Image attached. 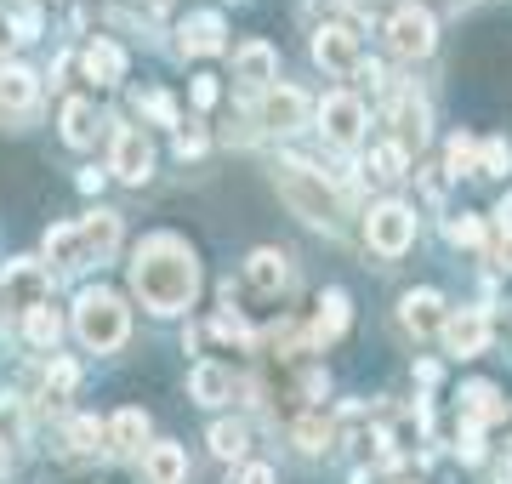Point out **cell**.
Masks as SVG:
<instances>
[{
    "mask_svg": "<svg viewBox=\"0 0 512 484\" xmlns=\"http://www.w3.org/2000/svg\"><path fill=\"white\" fill-rule=\"evenodd\" d=\"M143 473H148V484H183L188 479L183 445H148L143 450Z\"/></svg>",
    "mask_w": 512,
    "mask_h": 484,
    "instance_id": "44dd1931",
    "label": "cell"
},
{
    "mask_svg": "<svg viewBox=\"0 0 512 484\" xmlns=\"http://www.w3.org/2000/svg\"><path fill=\"white\" fill-rule=\"evenodd\" d=\"M137 109L154 114L160 126H177V109H171V97H165V92H143V103H137Z\"/></svg>",
    "mask_w": 512,
    "mask_h": 484,
    "instance_id": "d590c367",
    "label": "cell"
},
{
    "mask_svg": "<svg viewBox=\"0 0 512 484\" xmlns=\"http://www.w3.org/2000/svg\"><path fill=\"white\" fill-rule=\"evenodd\" d=\"M296 445L308 450V456L330 450V428H325V416H302V422H296Z\"/></svg>",
    "mask_w": 512,
    "mask_h": 484,
    "instance_id": "f546056e",
    "label": "cell"
},
{
    "mask_svg": "<svg viewBox=\"0 0 512 484\" xmlns=\"http://www.w3.org/2000/svg\"><path fill=\"white\" fill-rule=\"evenodd\" d=\"M365 240H370V251H382V257H404V251L416 245V211L399 205V200L376 205L365 217Z\"/></svg>",
    "mask_w": 512,
    "mask_h": 484,
    "instance_id": "277c9868",
    "label": "cell"
},
{
    "mask_svg": "<svg viewBox=\"0 0 512 484\" xmlns=\"http://www.w3.org/2000/svg\"><path fill=\"white\" fill-rule=\"evenodd\" d=\"M35 75L29 69H0V114H29L35 109Z\"/></svg>",
    "mask_w": 512,
    "mask_h": 484,
    "instance_id": "603a6c76",
    "label": "cell"
},
{
    "mask_svg": "<svg viewBox=\"0 0 512 484\" xmlns=\"http://www.w3.org/2000/svg\"><path fill=\"white\" fill-rule=\"evenodd\" d=\"M46 257H52L57 268H86V262H80V234H74V223L46 234Z\"/></svg>",
    "mask_w": 512,
    "mask_h": 484,
    "instance_id": "4316f807",
    "label": "cell"
},
{
    "mask_svg": "<svg viewBox=\"0 0 512 484\" xmlns=\"http://www.w3.org/2000/svg\"><path fill=\"white\" fill-rule=\"evenodd\" d=\"M370 166H376L382 183H399V177H404V149H399V143H382V149L370 154Z\"/></svg>",
    "mask_w": 512,
    "mask_h": 484,
    "instance_id": "1f68e13d",
    "label": "cell"
},
{
    "mask_svg": "<svg viewBox=\"0 0 512 484\" xmlns=\"http://www.w3.org/2000/svg\"><path fill=\"white\" fill-rule=\"evenodd\" d=\"M501 410L507 405H501V393H495L490 382H467V388H461V428H484Z\"/></svg>",
    "mask_w": 512,
    "mask_h": 484,
    "instance_id": "ffe728a7",
    "label": "cell"
},
{
    "mask_svg": "<svg viewBox=\"0 0 512 484\" xmlns=\"http://www.w3.org/2000/svg\"><path fill=\"white\" fill-rule=\"evenodd\" d=\"M148 171H154V149H148V137L137 126H120V131H114V177L143 183Z\"/></svg>",
    "mask_w": 512,
    "mask_h": 484,
    "instance_id": "4fadbf2b",
    "label": "cell"
},
{
    "mask_svg": "<svg viewBox=\"0 0 512 484\" xmlns=\"http://www.w3.org/2000/svg\"><path fill=\"white\" fill-rule=\"evenodd\" d=\"M433 40H439V23H433V12H421V6H399L387 18V46L399 57H427Z\"/></svg>",
    "mask_w": 512,
    "mask_h": 484,
    "instance_id": "52a82bcc",
    "label": "cell"
},
{
    "mask_svg": "<svg viewBox=\"0 0 512 484\" xmlns=\"http://www.w3.org/2000/svg\"><path fill=\"white\" fill-rule=\"evenodd\" d=\"M74 336H80L92 354H114L131 336L126 302L114 297V291H80V302H74Z\"/></svg>",
    "mask_w": 512,
    "mask_h": 484,
    "instance_id": "7a4b0ae2",
    "label": "cell"
},
{
    "mask_svg": "<svg viewBox=\"0 0 512 484\" xmlns=\"http://www.w3.org/2000/svg\"><path fill=\"white\" fill-rule=\"evenodd\" d=\"M177 154H183V160H194V154H205V137H194V131H188V137H177Z\"/></svg>",
    "mask_w": 512,
    "mask_h": 484,
    "instance_id": "60d3db41",
    "label": "cell"
},
{
    "mask_svg": "<svg viewBox=\"0 0 512 484\" xmlns=\"http://www.w3.org/2000/svg\"><path fill=\"white\" fill-rule=\"evenodd\" d=\"M46 291H52V274H46L35 257L6 262V274H0V308L29 314V308H40V302H46Z\"/></svg>",
    "mask_w": 512,
    "mask_h": 484,
    "instance_id": "5b68a950",
    "label": "cell"
},
{
    "mask_svg": "<svg viewBox=\"0 0 512 484\" xmlns=\"http://www.w3.org/2000/svg\"><path fill=\"white\" fill-rule=\"evenodd\" d=\"M74 382H80V371H74L69 359H57L52 371H46V393H57V399H63V393H74Z\"/></svg>",
    "mask_w": 512,
    "mask_h": 484,
    "instance_id": "e575fe53",
    "label": "cell"
},
{
    "mask_svg": "<svg viewBox=\"0 0 512 484\" xmlns=\"http://www.w3.org/2000/svg\"><path fill=\"white\" fill-rule=\"evenodd\" d=\"M177 35H183V52H194V57L222 52V18H217V12H200V18H188Z\"/></svg>",
    "mask_w": 512,
    "mask_h": 484,
    "instance_id": "cb8c5ba5",
    "label": "cell"
},
{
    "mask_svg": "<svg viewBox=\"0 0 512 484\" xmlns=\"http://www.w3.org/2000/svg\"><path fill=\"white\" fill-rule=\"evenodd\" d=\"M348 314H353V302H348V291H325L319 297V308H313V325H308V336L325 348V342H336V336L348 331Z\"/></svg>",
    "mask_w": 512,
    "mask_h": 484,
    "instance_id": "e0dca14e",
    "label": "cell"
},
{
    "mask_svg": "<svg viewBox=\"0 0 512 484\" xmlns=\"http://www.w3.org/2000/svg\"><path fill=\"white\" fill-rule=\"evenodd\" d=\"M444 166L456 171V177H461V171H478V143L467 137V131H461V137H450V154H444Z\"/></svg>",
    "mask_w": 512,
    "mask_h": 484,
    "instance_id": "4dcf8cb0",
    "label": "cell"
},
{
    "mask_svg": "<svg viewBox=\"0 0 512 484\" xmlns=\"http://www.w3.org/2000/svg\"><path fill=\"white\" fill-rule=\"evenodd\" d=\"M211 450H217L222 462H239V456H245V428H239V422H217V428H211Z\"/></svg>",
    "mask_w": 512,
    "mask_h": 484,
    "instance_id": "f1b7e54d",
    "label": "cell"
},
{
    "mask_svg": "<svg viewBox=\"0 0 512 484\" xmlns=\"http://www.w3.org/2000/svg\"><path fill=\"white\" fill-rule=\"evenodd\" d=\"M421 12H461V6H473V0H416Z\"/></svg>",
    "mask_w": 512,
    "mask_h": 484,
    "instance_id": "ab89813d",
    "label": "cell"
},
{
    "mask_svg": "<svg viewBox=\"0 0 512 484\" xmlns=\"http://www.w3.org/2000/svg\"><path fill=\"white\" fill-rule=\"evenodd\" d=\"M399 325L410 336H433L444 325V297L439 291H410V297L399 302Z\"/></svg>",
    "mask_w": 512,
    "mask_h": 484,
    "instance_id": "2e32d148",
    "label": "cell"
},
{
    "mask_svg": "<svg viewBox=\"0 0 512 484\" xmlns=\"http://www.w3.org/2000/svg\"><path fill=\"white\" fill-rule=\"evenodd\" d=\"M239 484H274V467L251 462V467H245V473H239Z\"/></svg>",
    "mask_w": 512,
    "mask_h": 484,
    "instance_id": "74e56055",
    "label": "cell"
},
{
    "mask_svg": "<svg viewBox=\"0 0 512 484\" xmlns=\"http://www.w3.org/2000/svg\"><path fill=\"white\" fill-rule=\"evenodd\" d=\"M0 462H6V450H0Z\"/></svg>",
    "mask_w": 512,
    "mask_h": 484,
    "instance_id": "f6af8a7d",
    "label": "cell"
},
{
    "mask_svg": "<svg viewBox=\"0 0 512 484\" xmlns=\"http://www.w3.org/2000/svg\"><path fill=\"white\" fill-rule=\"evenodd\" d=\"M80 234V262H109L120 251V211H92L86 223H74Z\"/></svg>",
    "mask_w": 512,
    "mask_h": 484,
    "instance_id": "7c38bea8",
    "label": "cell"
},
{
    "mask_svg": "<svg viewBox=\"0 0 512 484\" xmlns=\"http://www.w3.org/2000/svg\"><path fill=\"white\" fill-rule=\"evenodd\" d=\"M131 291L148 314H188L200 297V257L177 234H154L131 251Z\"/></svg>",
    "mask_w": 512,
    "mask_h": 484,
    "instance_id": "6da1fadb",
    "label": "cell"
},
{
    "mask_svg": "<svg viewBox=\"0 0 512 484\" xmlns=\"http://www.w3.org/2000/svg\"><path fill=\"white\" fill-rule=\"evenodd\" d=\"M393 131H399V137H393V143H399V149H410V143H427V103H421L416 92H399V103H393Z\"/></svg>",
    "mask_w": 512,
    "mask_h": 484,
    "instance_id": "ac0fdd59",
    "label": "cell"
},
{
    "mask_svg": "<svg viewBox=\"0 0 512 484\" xmlns=\"http://www.w3.org/2000/svg\"><path fill=\"white\" fill-rule=\"evenodd\" d=\"M217 336H228V342H251V331H245V319L239 314H217V325H211Z\"/></svg>",
    "mask_w": 512,
    "mask_h": 484,
    "instance_id": "8d00e7d4",
    "label": "cell"
},
{
    "mask_svg": "<svg viewBox=\"0 0 512 484\" xmlns=\"http://www.w3.org/2000/svg\"><path fill=\"white\" fill-rule=\"evenodd\" d=\"M103 445H109L114 456H143V445H148V416H143L137 405H126V410L109 422V428H103Z\"/></svg>",
    "mask_w": 512,
    "mask_h": 484,
    "instance_id": "9a60e30c",
    "label": "cell"
},
{
    "mask_svg": "<svg viewBox=\"0 0 512 484\" xmlns=\"http://www.w3.org/2000/svg\"><path fill=\"white\" fill-rule=\"evenodd\" d=\"M63 137H69L74 149H86L97 137V109L86 97H69V103H63Z\"/></svg>",
    "mask_w": 512,
    "mask_h": 484,
    "instance_id": "d4e9b609",
    "label": "cell"
},
{
    "mask_svg": "<svg viewBox=\"0 0 512 484\" xmlns=\"http://www.w3.org/2000/svg\"><path fill=\"white\" fill-rule=\"evenodd\" d=\"M234 80L245 86V92H268L279 80V57H274V46L268 40H245L234 52Z\"/></svg>",
    "mask_w": 512,
    "mask_h": 484,
    "instance_id": "8fae6325",
    "label": "cell"
},
{
    "mask_svg": "<svg viewBox=\"0 0 512 484\" xmlns=\"http://www.w3.org/2000/svg\"><path fill=\"white\" fill-rule=\"evenodd\" d=\"M313 57H319V69L325 75H353L365 52H359V35H353L348 23H325L319 35H313Z\"/></svg>",
    "mask_w": 512,
    "mask_h": 484,
    "instance_id": "ba28073f",
    "label": "cell"
},
{
    "mask_svg": "<svg viewBox=\"0 0 512 484\" xmlns=\"http://www.w3.org/2000/svg\"><path fill=\"white\" fill-rule=\"evenodd\" d=\"M23 331H29V342H35V348H57L63 319H57V308H46V302H40V308H29V314H23Z\"/></svg>",
    "mask_w": 512,
    "mask_h": 484,
    "instance_id": "484cf974",
    "label": "cell"
},
{
    "mask_svg": "<svg viewBox=\"0 0 512 484\" xmlns=\"http://www.w3.org/2000/svg\"><path fill=\"white\" fill-rule=\"evenodd\" d=\"M194 103L211 109V103H217V80H194Z\"/></svg>",
    "mask_w": 512,
    "mask_h": 484,
    "instance_id": "f35d334b",
    "label": "cell"
},
{
    "mask_svg": "<svg viewBox=\"0 0 512 484\" xmlns=\"http://www.w3.org/2000/svg\"><path fill=\"white\" fill-rule=\"evenodd\" d=\"M495 257H501V268H512V234H507L501 245H495Z\"/></svg>",
    "mask_w": 512,
    "mask_h": 484,
    "instance_id": "7bdbcfd3",
    "label": "cell"
},
{
    "mask_svg": "<svg viewBox=\"0 0 512 484\" xmlns=\"http://www.w3.org/2000/svg\"><path fill=\"white\" fill-rule=\"evenodd\" d=\"M86 75H92L97 86H120V80H126V52H120L114 40H92V46H86Z\"/></svg>",
    "mask_w": 512,
    "mask_h": 484,
    "instance_id": "7402d4cb",
    "label": "cell"
},
{
    "mask_svg": "<svg viewBox=\"0 0 512 484\" xmlns=\"http://www.w3.org/2000/svg\"><path fill=\"white\" fill-rule=\"evenodd\" d=\"M439 336L456 359H473V354H484V342H490V319H484V308H456V314H444Z\"/></svg>",
    "mask_w": 512,
    "mask_h": 484,
    "instance_id": "9c48e42d",
    "label": "cell"
},
{
    "mask_svg": "<svg viewBox=\"0 0 512 484\" xmlns=\"http://www.w3.org/2000/svg\"><path fill=\"white\" fill-rule=\"evenodd\" d=\"M495 217H501V228H507V234H512V194H507V200H501V205H495Z\"/></svg>",
    "mask_w": 512,
    "mask_h": 484,
    "instance_id": "b9f144b4",
    "label": "cell"
},
{
    "mask_svg": "<svg viewBox=\"0 0 512 484\" xmlns=\"http://www.w3.org/2000/svg\"><path fill=\"white\" fill-rule=\"evenodd\" d=\"M495 484H512V462H501V467H495Z\"/></svg>",
    "mask_w": 512,
    "mask_h": 484,
    "instance_id": "ee69618b",
    "label": "cell"
},
{
    "mask_svg": "<svg viewBox=\"0 0 512 484\" xmlns=\"http://www.w3.org/2000/svg\"><path fill=\"white\" fill-rule=\"evenodd\" d=\"M319 131H325L336 149H359L365 143V103L353 92H330L319 103Z\"/></svg>",
    "mask_w": 512,
    "mask_h": 484,
    "instance_id": "8992f818",
    "label": "cell"
},
{
    "mask_svg": "<svg viewBox=\"0 0 512 484\" xmlns=\"http://www.w3.org/2000/svg\"><path fill=\"white\" fill-rule=\"evenodd\" d=\"M228 393H234V376L222 371L217 359H205V365L188 371V399H194V405H222Z\"/></svg>",
    "mask_w": 512,
    "mask_h": 484,
    "instance_id": "d6986e66",
    "label": "cell"
},
{
    "mask_svg": "<svg viewBox=\"0 0 512 484\" xmlns=\"http://www.w3.org/2000/svg\"><path fill=\"white\" fill-rule=\"evenodd\" d=\"M262 126L279 131V137L302 131L308 126V97L296 92V86H268V92H262Z\"/></svg>",
    "mask_w": 512,
    "mask_h": 484,
    "instance_id": "30bf717a",
    "label": "cell"
},
{
    "mask_svg": "<svg viewBox=\"0 0 512 484\" xmlns=\"http://www.w3.org/2000/svg\"><path fill=\"white\" fill-rule=\"evenodd\" d=\"M69 439H74V450H97V445H103V428H97L92 416H74V422H69Z\"/></svg>",
    "mask_w": 512,
    "mask_h": 484,
    "instance_id": "836d02e7",
    "label": "cell"
},
{
    "mask_svg": "<svg viewBox=\"0 0 512 484\" xmlns=\"http://www.w3.org/2000/svg\"><path fill=\"white\" fill-rule=\"evenodd\" d=\"M507 171H512V149L501 143V137L478 143V177H507Z\"/></svg>",
    "mask_w": 512,
    "mask_h": 484,
    "instance_id": "83f0119b",
    "label": "cell"
},
{
    "mask_svg": "<svg viewBox=\"0 0 512 484\" xmlns=\"http://www.w3.org/2000/svg\"><path fill=\"white\" fill-rule=\"evenodd\" d=\"M444 234H450V245H478L484 240V223H478V217H450Z\"/></svg>",
    "mask_w": 512,
    "mask_h": 484,
    "instance_id": "d6a6232c",
    "label": "cell"
},
{
    "mask_svg": "<svg viewBox=\"0 0 512 484\" xmlns=\"http://www.w3.org/2000/svg\"><path fill=\"white\" fill-rule=\"evenodd\" d=\"M279 194L291 200V211L302 217V223H313V228H336L342 223L336 194H330L325 177H319L313 166H302V160H279Z\"/></svg>",
    "mask_w": 512,
    "mask_h": 484,
    "instance_id": "3957f363",
    "label": "cell"
},
{
    "mask_svg": "<svg viewBox=\"0 0 512 484\" xmlns=\"http://www.w3.org/2000/svg\"><path fill=\"white\" fill-rule=\"evenodd\" d=\"M245 280H251L262 297H285V291H291V257L274 251V245H262V251H251V262H245Z\"/></svg>",
    "mask_w": 512,
    "mask_h": 484,
    "instance_id": "5bb4252c",
    "label": "cell"
}]
</instances>
